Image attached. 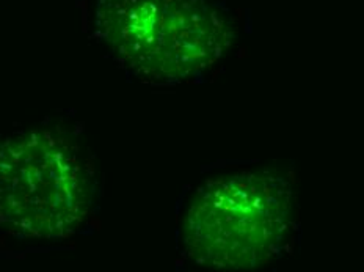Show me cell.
Wrapping results in <instances>:
<instances>
[{
  "label": "cell",
  "instance_id": "2",
  "mask_svg": "<svg viewBox=\"0 0 364 272\" xmlns=\"http://www.w3.org/2000/svg\"><path fill=\"white\" fill-rule=\"evenodd\" d=\"M97 18L121 62L151 82L201 74L236 38L230 13L210 0H100Z\"/></svg>",
  "mask_w": 364,
  "mask_h": 272
},
{
  "label": "cell",
  "instance_id": "1",
  "mask_svg": "<svg viewBox=\"0 0 364 272\" xmlns=\"http://www.w3.org/2000/svg\"><path fill=\"white\" fill-rule=\"evenodd\" d=\"M295 222V192L270 170H242L196 189L182 222L188 258L210 269H253L283 251Z\"/></svg>",
  "mask_w": 364,
  "mask_h": 272
}]
</instances>
